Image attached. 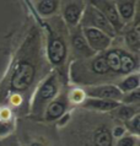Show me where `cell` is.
Listing matches in <instances>:
<instances>
[{"label": "cell", "instance_id": "1", "mask_svg": "<svg viewBox=\"0 0 140 146\" xmlns=\"http://www.w3.org/2000/svg\"><path fill=\"white\" fill-rule=\"evenodd\" d=\"M41 48L39 31L33 27L25 38L11 65L6 86V92L10 93L11 101L17 98L21 103L23 96L31 90L38 78Z\"/></svg>", "mask_w": 140, "mask_h": 146}, {"label": "cell", "instance_id": "2", "mask_svg": "<svg viewBox=\"0 0 140 146\" xmlns=\"http://www.w3.org/2000/svg\"><path fill=\"white\" fill-rule=\"evenodd\" d=\"M46 30V56L49 64L54 68L59 79L63 82L68 81V60H69V37L68 28L64 22L58 20L57 22L42 23Z\"/></svg>", "mask_w": 140, "mask_h": 146}, {"label": "cell", "instance_id": "3", "mask_svg": "<svg viewBox=\"0 0 140 146\" xmlns=\"http://www.w3.org/2000/svg\"><path fill=\"white\" fill-rule=\"evenodd\" d=\"M60 85L61 80L59 79L58 74L54 70L51 71L41 81L31 98V117H33V118H41L42 117L46 107L60 93Z\"/></svg>", "mask_w": 140, "mask_h": 146}, {"label": "cell", "instance_id": "4", "mask_svg": "<svg viewBox=\"0 0 140 146\" xmlns=\"http://www.w3.org/2000/svg\"><path fill=\"white\" fill-rule=\"evenodd\" d=\"M81 27H92L96 30H100L102 32H105L106 35H108L109 37L114 38L116 37V32L113 31V28L111 27L108 21L106 20V17L100 10H97L93 5H91L90 3H86L84 14H82L81 21H80Z\"/></svg>", "mask_w": 140, "mask_h": 146}, {"label": "cell", "instance_id": "5", "mask_svg": "<svg viewBox=\"0 0 140 146\" xmlns=\"http://www.w3.org/2000/svg\"><path fill=\"white\" fill-rule=\"evenodd\" d=\"M86 98H98L121 103L123 93L113 84H97L82 88Z\"/></svg>", "mask_w": 140, "mask_h": 146}, {"label": "cell", "instance_id": "6", "mask_svg": "<svg viewBox=\"0 0 140 146\" xmlns=\"http://www.w3.org/2000/svg\"><path fill=\"white\" fill-rule=\"evenodd\" d=\"M81 30H82V35H84L89 47L96 54L105 53L112 46L113 38L109 37L108 35H106L105 32L96 30V28H92V27H81Z\"/></svg>", "mask_w": 140, "mask_h": 146}, {"label": "cell", "instance_id": "7", "mask_svg": "<svg viewBox=\"0 0 140 146\" xmlns=\"http://www.w3.org/2000/svg\"><path fill=\"white\" fill-rule=\"evenodd\" d=\"M86 3L84 1H68L61 5V21L69 31L80 26Z\"/></svg>", "mask_w": 140, "mask_h": 146}, {"label": "cell", "instance_id": "8", "mask_svg": "<svg viewBox=\"0 0 140 146\" xmlns=\"http://www.w3.org/2000/svg\"><path fill=\"white\" fill-rule=\"evenodd\" d=\"M69 104H70V101H69L68 93L67 92L59 93L46 107L42 114V119L44 121H48V123L61 119L65 115V113L68 112Z\"/></svg>", "mask_w": 140, "mask_h": 146}, {"label": "cell", "instance_id": "9", "mask_svg": "<svg viewBox=\"0 0 140 146\" xmlns=\"http://www.w3.org/2000/svg\"><path fill=\"white\" fill-rule=\"evenodd\" d=\"M90 4L93 5L97 10L101 11L102 15L105 16L106 20L111 25V27L113 28V31L116 32V35L122 33L123 30H124V25H123L121 19H119V15L117 13L114 1H106V0L105 1H100V0H93V1H90Z\"/></svg>", "mask_w": 140, "mask_h": 146}, {"label": "cell", "instance_id": "10", "mask_svg": "<svg viewBox=\"0 0 140 146\" xmlns=\"http://www.w3.org/2000/svg\"><path fill=\"white\" fill-rule=\"evenodd\" d=\"M70 36H69V44L73 48L74 54L77 55L81 59H91L92 56L96 55V53L89 47L87 42L82 35V30L81 27H76L75 30L69 31Z\"/></svg>", "mask_w": 140, "mask_h": 146}, {"label": "cell", "instance_id": "11", "mask_svg": "<svg viewBox=\"0 0 140 146\" xmlns=\"http://www.w3.org/2000/svg\"><path fill=\"white\" fill-rule=\"evenodd\" d=\"M124 31V42L127 48L131 54H138L140 50V31H139V15L137 13L135 17L131 22L130 27Z\"/></svg>", "mask_w": 140, "mask_h": 146}, {"label": "cell", "instance_id": "12", "mask_svg": "<svg viewBox=\"0 0 140 146\" xmlns=\"http://www.w3.org/2000/svg\"><path fill=\"white\" fill-rule=\"evenodd\" d=\"M116 4V9L117 13L119 15V19H121L122 23L125 26L131 25L133 20L137 15V6H138V1H129V0H124V1H114Z\"/></svg>", "mask_w": 140, "mask_h": 146}, {"label": "cell", "instance_id": "13", "mask_svg": "<svg viewBox=\"0 0 140 146\" xmlns=\"http://www.w3.org/2000/svg\"><path fill=\"white\" fill-rule=\"evenodd\" d=\"M81 106L86 109H91V111L96 112H112L121 106L119 102H114V101H106V100H98V98H85Z\"/></svg>", "mask_w": 140, "mask_h": 146}, {"label": "cell", "instance_id": "14", "mask_svg": "<svg viewBox=\"0 0 140 146\" xmlns=\"http://www.w3.org/2000/svg\"><path fill=\"white\" fill-rule=\"evenodd\" d=\"M138 56L121 49V71H119V75L127 76L129 74H133V72L138 71Z\"/></svg>", "mask_w": 140, "mask_h": 146}, {"label": "cell", "instance_id": "15", "mask_svg": "<svg viewBox=\"0 0 140 146\" xmlns=\"http://www.w3.org/2000/svg\"><path fill=\"white\" fill-rule=\"evenodd\" d=\"M39 17H51L58 11L60 3L55 0H38L32 4Z\"/></svg>", "mask_w": 140, "mask_h": 146}, {"label": "cell", "instance_id": "16", "mask_svg": "<svg viewBox=\"0 0 140 146\" xmlns=\"http://www.w3.org/2000/svg\"><path fill=\"white\" fill-rule=\"evenodd\" d=\"M92 145L93 146H113L114 139L111 134V130L107 127H100L92 134Z\"/></svg>", "mask_w": 140, "mask_h": 146}, {"label": "cell", "instance_id": "17", "mask_svg": "<svg viewBox=\"0 0 140 146\" xmlns=\"http://www.w3.org/2000/svg\"><path fill=\"white\" fill-rule=\"evenodd\" d=\"M116 86L119 88L123 95L124 93H128L131 92L134 90H138L140 87V75H139V71H135L133 74H129L124 76L119 82L116 85Z\"/></svg>", "mask_w": 140, "mask_h": 146}, {"label": "cell", "instance_id": "18", "mask_svg": "<svg viewBox=\"0 0 140 146\" xmlns=\"http://www.w3.org/2000/svg\"><path fill=\"white\" fill-rule=\"evenodd\" d=\"M89 70L92 75L96 76H105L107 74H109V69L107 66V63L105 60L103 53L101 54H96L90 59V64H89Z\"/></svg>", "mask_w": 140, "mask_h": 146}, {"label": "cell", "instance_id": "19", "mask_svg": "<svg viewBox=\"0 0 140 146\" xmlns=\"http://www.w3.org/2000/svg\"><path fill=\"white\" fill-rule=\"evenodd\" d=\"M105 60L109 71L112 74H118L121 71V49H109L103 53Z\"/></svg>", "mask_w": 140, "mask_h": 146}, {"label": "cell", "instance_id": "20", "mask_svg": "<svg viewBox=\"0 0 140 146\" xmlns=\"http://www.w3.org/2000/svg\"><path fill=\"white\" fill-rule=\"evenodd\" d=\"M117 115L118 118L121 119L123 123L128 121L129 119H131L134 115L139 114V106H127V104H122L119 106L117 109Z\"/></svg>", "mask_w": 140, "mask_h": 146}, {"label": "cell", "instance_id": "21", "mask_svg": "<svg viewBox=\"0 0 140 146\" xmlns=\"http://www.w3.org/2000/svg\"><path fill=\"white\" fill-rule=\"evenodd\" d=\"M123 125H124L125 130L129 131V134L139 136L140 135V113L137 115H134L133 118L129 119L128 121L123 123Z\"/></svg>", "mask_w": 140, "mask_h": 146}, {"label": "cell", "instance_id": "22", "mask_svg": "<svg viewBox=\"0 0 140 146\" xmlns=\"http://www.w3.org/2000/svg\"><path fill=\"white\" fill-rule=\"evenodd\" d=\"M14 128H15V123L10 115L0 118V137L9 135L10 133L14 131Z\"/></svg>", "mask_w": 140, "mask_h": 146}, {"label": "cell", "instance_id": "23", "mask_svg": "<svg viewBox=\"0 0 140 146\" xmlns=\"http://www.w3.org/2000/svg\"><path fill=\"white\" fill-rule=\"evenodd\" d=\"M122 104H127V106H139L140 103V90H134L131 92L124 93L121 101Z\"/></svg>", "mask_w": 140, "mask_h": 146}, {"label": "cell", "instance_id": "24", "mask_svg": "<svg viewBox=\"0 0 140 146\" xmlns=\"http://www.w3.org/2000/svg\"><path fill=\"white\" fill-rule=\"evenodd\" d=\"M114 146H139V136L131 135L128 133L124 136L119 137L116 141Z\"/></svg>", "mask_w": 140, "mask_h": 146}, {"label": "cell", "instance_id": "25", "mask_svg": "<svg viewBox=\"0 0 140 146\" xmlns=\"http://www.w3.org/2000/svg\"><path fill=\"white\" fill-rule=\"evenodd\" d=\"M68 97H69L70 102H77V103H82L84 100L86 98L82 88H75V90H73L70 92V95H68Z\"/></svg>", "mask_w": 140, "mask_h": 146}, {"label": "cell", "instance_id": "26", "mask_svg": "<svg viewBox=\"0 0 140 146\" xmlns=\"http://www.w3.org/2000/svg\"><path fill=\"white\" fill-rule=\"evenodd\" d=\"M111 134H112L113 139H119V137L124 136L127 134V130L124 128V125H116V127H113V129H111Z\"/></svg>", "mask_w": 140, "mask_h": 146}, {"label": "cell", "instance_id": "27", "mask_svg": "<svg viewBox=\"0 0 140 146\" xmlns=\"http://www.w3.org/2000/svg\"><path fill=\"white\" fill-rule=\"evenodd\" d=\"M30 146H46V144H44V143H42V141L35 140V141H32V143L30 144Z\"/></svg>", "mask_w": 140, "mask_h": 146}]
</instances>
